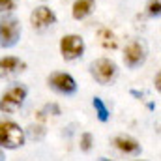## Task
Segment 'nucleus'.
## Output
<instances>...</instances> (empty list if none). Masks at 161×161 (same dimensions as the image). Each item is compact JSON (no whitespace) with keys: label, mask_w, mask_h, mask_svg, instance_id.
<instances>
[{"label":"nucleus","mask_w":161,"mask_h":161,"mask_svg":"<svg viewBox=\"0 0 161 161\" xmlns=\"http://www.w3.org/2000/svg\"><path fill=\"white\" fill-rule=\"evenodd\" d=\"M26 141L25 129L11 120H0V148L15 150L21 148Z\"/></svg>","instance_id":"f257e3e1"},{"label":"nucleus","mask_w":161,"mask_h":161,"mask_svg":"<svg viewBox=\"0 0 161 161\" xmlns=\"http://www.w3.org/2000/svg\"><path fill=\"white\" fill-rule=\"evenodd\" d=\"M21 21L11 15H4L0 19V49H11L21 40Z\"/></svg>","instance_id":"f03ea898"},{"label":"nucleus","mask_w":161,"mask_h":161,"mask_svg":"<svg viewBox=\"0 0 161 161\" xmlns=\"http://www.w3.org/2000/svg\"><path fill=\"white\" fill-rule=\"evenodd\" d=\"M88 69H90L92 79L96 80V82H99V84H111L113 80L116 79V75H118L116 62L111 60V58H105V56L92 60Z\"/></svg>","instance_id":"7ed1b4c3"},{"label":"nucleus","mask_w":161,"mask_h":161,"mask_svg":"<svg viewBox=\"0 0 161 161\" xmlns=\"http://www.w3.org/2000/svg\"><path fill=\"white\" fill-rule=\"evenodd\" d=\"M26 96H28V90L23 84H15V86L8 88L0 96V113H6V114L8 113H15L17 109L23 107Z\"/></svg>","instance_id":"20e7f679"},{"label":"nucleus","mask_w":161,"mask_h":161,"mask_svg":"<svg viewBox=\"0 0 161 161\" xmlns=\"http://www.w3.org/2000/svg\"><path fill=\"white\" fill-rule=\"evenodd\" d=\"M146 56H148V49L144 45V41L141 40H131L125 43L124 47V64L129 68V69H137L141 68L144 62H146Z\"/></svg>","instance_id":"39448f33"},{"label":"nucleus","mask_w":161,"mask_h":161,"mask_svg":"<svg viewBox=\"0 0 161 161\" xmlns=\"http://www.w3.org/2000/svg\"><path fill=\"white\" fill-rule=\"evenodd\" d=\"M58 49H60V54L66 62H73V60H77L84 54L86 45H84V40L79 34H66V36L60 38Z\"/></svg>","instance_id":"423d86ee"},{"label":"nucleus","mask_w":161,"mask_h":161,"mask_svg":"<svg viewBox=\"0 0 161 161\" xmlns=\"http://www.w3.org/2000/svg\"><path fill=\"white\" fill-rule=\"evenodd\" d=\"M56 21H58L56 13H54L49 6H45V4L36 6V8L32 9V13H30V25H32V28L38 30V32H43V30L51 28L53 25H56Z\"/></svg>","instance_id":"0eeeda50"},{"label":"nucleus","mask_w":161,"mask_h":161,"mask_svg":"<svg viewBox=\"0 0 161 161\" xmlns=\"http://www.w3.org/2000/svg\"><path fill=\"white\" fill-rule=\"evenodd\" d=\"M47 84L49 88H53L54 92L58 94H64V96H71L77 92V80L73 79L69 73L66 71H54L47 77Z\"/></svg>","instance_id":"6e6552de"},{"label":"nucleus","mask_w":161,"mask_h":161,"mask_svg":"<svg viewBox=\"0 0 161 161\" xmlns=\"http://www.w3.org/2000/svg\"><path fill=\"white\" fill-rule=\"evenodd\" d=\"M26 69V62L19 56H4L0 58V79L17 77Z\"/></svg>","instance_id":"1a4fd4ad"},{"label":"nucleus","mask_w":161,"mask_h":161,"mask_svg":"<svg viewBox=\"0 0 161 161\" xmlns=\"http://www.w3.org/2000/svg\"><path fill=\"white\" fill-rule=\"evenodd\" d=\"M113 144H114L116 150H120L122 154H139L141 152L139 141L129 137V135H116L113 139Z\"/></svg>","instance_id":"9d476101"},{"label":"nucleus","mask_w":161,"mask_h":161,"mask_svg":"<svg viewBox=\"0 0 161 161\" xmlns=\"http://www.w3.org/2000/svg\"><path fill=\"white\" fill-rule=\"evenodd\" d=\"M96 9V0H75L71 6V17L75 21L88 19Z\"/></svg>","instance_id":"9b49d317"},{"label":"nucleus","mask_w":161,"mask_h":161,"mask_svg":"<svg viewBox=\"0 0 161 161\" xmlns=\"http://www.w3.org/2000/svg\"><path fill=\"white\" fill-rule=\"evenodd\" d=\"M96 36H97V41H99V45L103 49H107V51H116L118 49V38H116V34L111 28L101 26Z\"/></svg>","instance_id":"f8f14e48"},{"label":"nucleus","mask_w":161,"mask_h":161,"mask_svg":"<svg viewBox=\"0 0 161 161\" xmlns=\"http://www.w3.org/2000/svg\"><path fill=\"white\" fill-rule=\"evenodd\" d=\"M92 105H94V109H96L97 120H99V122H107V120H109L111 113H109V109H107V105L103 103V99H101V97H94V99H92Z\"/></svg>","instance_id":"ddd939ff"},{"label":"nucleus","mask_w":161,"mask_h":161,"mask_svg":"<svg viewBox=\"0 0 161 161\" xmlns=\"http://www.w3.org/2000/svg\"><path fill=\"white\" fill-rule=\"evenodd\" d=\"M144 9H146V15L152 17V19L161 17V0H148Z\"/></svg>","instance_id":"4468645a"},{"label":"nucleus","mask_w":161,"mask_h":161,"mask_svg":"<svg viewBox=\"0 0 161 161\" xmlns=\"http://www.w3.org/2000/svg\"><path fill=\"white\" fill-rule=\"evenodd\" d=\"M19 6V0H0V15H8L15 11Z\"/></svg>","instance_id":"2eb2a0df"},{"label":"nucleus","mask_w":161,"mask_h":161,"mask_svg":"<svg viewBox=\"0 0 161 161\" xmlns=\"http://www.w3.org/2000/svg\"><path fill=\"white\" fill-rule=\"evenodd\" d=\"M92 142H94V137H92V133H82L79 139V146L82 152H90L92 150Z\"/></svg>","instance_id":"dca6fc26"},{"label":"nucleus","mask_w":161,"mask_h":161,"mask_svg":"<svg viewBox=\"0 0 161 161\" xmlns=\"http://www.w3.org/2000/svg\"><path fill=\"white\" fill-rule=\"evenodd\" d=\"M25 133H28V135H30V137H34V139H41L45 131H43V127H41V125H30Z\"/></svg>","instance_id":"f3484780"},{"label":"nucleus","mask_w":161,"mask_h":161,"mask_svg":"<svg viewBox=\"0 0 161 161\" xmlns=\"http://www.w3.org/2000/svg\"><path fill=\"white\" fill-rule=\"evenodd\" d=\"M154 86H156V90L161 94V71H158V75L154 77Z\"/></svg>","instance_id":"a211bd4d"},{"label":"nucleus","mask_w":161,"mask_h":161,"mask_svg":"<svg viewBox=\"0 0 161 161\" xmlns=\"http://www.w3.org/2000/svg\"><path fill=\"white\" fill-rule=\"evenodd\" d=\"M0 161H4V152L0 150Z\"/></svg>","instance_id":"6ab92c4d"},{"label":"nucleus","mask_w":161,"mask_h":161,"mask_svg":"<svg viewBox=\"0 0 161 161\" xmlns=\"http://www.w3.org/2000/svg\"><path fill=\"white\" fill-rule=\"evenodd\" d=\"M97 161H111V159H107V158H101V159H97Z\"/></svg>","instance_id":"aec40b11"},{"label":"nucleus","mask_w":161,"mask_h":161,"mask_svg":"<svg viewBox=\"0 0 161 161\" xmlns=\"http://www.w3.org/2000/svg\"><path fill=\"white\" fill-rule=\"evenodd\" d=\"M40 2H47V0H40Z\"/></svg>","instance_id":"412c9836"},{"label":"nucleus","mask_w":161,"mask_h":161,"mask_svg":"<svg viewBox=\"0 0 161 161\" xmlns=\"http://www.w3.org/2000/svg\"><path fill=\"white\" fill-rule=\"evenodd\" d=\"M139 161H141V159H139Z\"/></svg>","instance_id":"4be33fe9"}]
</instances>
